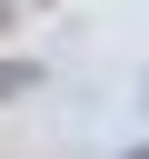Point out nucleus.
<instances>
[{
	"mask_svg": "<svg viewBox=\"0 0 149 159\" xmlns=\"http://www.w3.org/2000/svg\"><path fill=\"white\" fill-rule=\"evenodd\" d=\"M30 80H40V70H30V60H0V99H20V89H30Z\"/></svg>",
	"mask_w": 149,
	"mask_h": 159,
	"instance_id": "1",
	"label": "nucleus"
}]
</instances>
